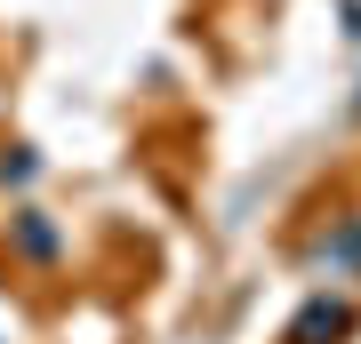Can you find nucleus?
I'll use <instances>...</instances> for the list:
<instances>
[{
  "label": "nucleus",
  "instance_id": "f257e3e1",
  "mask_svg": "<svg viewBox=\"0 0 361 344\" xmlns=\"http://www.w3.org/2000/svg\"><path fill=\"white\" fill-rule=\"evenodd\" d=\"M345 329H353V305H313V312L289 329V344H322V336H345Z\"/></svg>",
  "mask_w": 361,
  "mask_h": 344
}]
</instances>
